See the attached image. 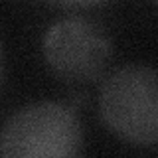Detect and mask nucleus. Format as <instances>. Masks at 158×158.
I'll list each match as a JSON object with an SVG mask.
<instances>
[{
  "mask_svg": "<svg viewBox=\"0 0 158 158\" xmlns=\"http://www.w3.org/2000/svg\"><path fill=\"white\" fill-rule=\"evenodd\" d=\"M42 53L48 69L61 81L91 83L105 71L113 46L99 24L85 18H67L48 28Z\"/></svg>",
  "mask_w": 158,
  "mask_h": 158,
  "instance_id": "3",
  "label": "nucleus"
},
{
  "mask_svg": "<svg viewBox=\"0 0 158 158\" xmlns=\"http://www.w3.org/2000/svg\"><path fill=\"white\" fill-rule=\"evenodd\" d=\"M46 2L53 4V6H59V8L79 10V8H95V6H101V4L111 2V0H46Z\"/></svg>",
  "mask_w": 158,
  "mask_h": 158,
  "instance_id": "4",
  "label": "nucleus"
},
{
  "mask_svg": "<svg viewBox=\"0 0 158 158\" xmlns=\"http://www.w3.org/2000/svg\"><path fill=\"white\" fill-rule=\"evenodd\" d=\"M99 113L125 144H158V69L132 63L113 71L99 93Z\"/></svg>",
  "mask_w": 158,
  "mask_h": 158,
  "instance_id": "1",
  "label": "nucleus"
},
{
  "mask_svg": "<svg viewBox=\"0 0 158 158\" xmlns=\"http://www.w3.org/2000/svg\"><path fill=\"white\" fill-rule=\"evenodd\" d=\"M83 150V127L71 109L52 101L22 107L4 123L0 154L4 158L77 156Z\"/></svg>",
  "mask_w": 158,
  "mask_h": 158,
  "instance_id": "2",
  "label": "nucleus"
},
{
  "mask_svg": "<svg viewBox=\"0 0 158 158\" xmlns=\"http://www.w3.org/2000/svg\"><path fill=\"white\" fill-rule=\"evenodd\" d=\"M152 2H154V6H156V8H158V0H152Z\"/></svg>",
  "mask_w": 158,
  "mask_h": 158,
  "instance_id": "5",
  "label": "nucleus"
}]
</instances>
